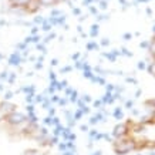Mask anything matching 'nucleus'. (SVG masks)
<instances>
[{"mask_svg":"<svg viewBox=\"0 0 155 155\" xmlns=\"http://www.w3.org/2000/svg\"><path fill=\"white\" fill-rule=\"evenodd\" d=\"M137 150V141L131 137H124L118 138L114 141V151L117 155H127L131 151Z\"/></svg>","mask_w":155,"mask_h":155,"instance_id":"nucleus-1","label":"nucleus"},{"mask_svg":"<svg viewBox=\"0 0 155 155\" xmlns=\"http://www.w3.org/2000/svg\"><path fill=\"white\" fill-rule=\"evenodd\" d=\"M3 120H5L6 124L12 128H20V127H23V125L27 124V115L24 113L17 111V110L13 111V113L7 114V115H5Z\"/></svg>","mask_w":155,"mask_h":155,"instance_id":"nucleus-2","label":"nucleus"},{"mask_svg":"<svg viewBox=\"0 0 155 155\" xmlns=\"http://www.w3.org/2000/svg\"><path fill=\"white\" fill-rule=\"evenodd\" d=\"M128 134H130V124H125V122L117 124V125L113 128V131H111V137H113L114 140L128 137Z\"/></svg>","mask_w":155,"mask_h":155,"instance_id":"nucleus-3","label":"nucleus"},{"mask_svg":"<svg viewBox=\"0 0 155 155\" xmlns=\"http://www.w3.org/2000/svg\"><path fill=\"white\" fill-rule=\"evenodd\" d=\"M16 105H14L13 103H10V101H2L0 103V115L2 117H5V115H7V114L13 113V111H16Z\"/></svg>","mask_w":155,"mask_h":155,"instance_id":"nucleus-4","label":"nucleus"},{"mask_svg":"<svg viewBox=\"0 0 155 155\" xmlns=\"http://www.w3.org/2000/svg\"><path fill=\"white\" fill-rule=\"evenodd\" d=\"M40 7H41L40 0H30L27 3V6L24 7V10H26V13H37L40 10Z\"/></svg>","mask_w":155,"mask_h":155,"instance_id":"nucleus-5","label":"nucleus"},{"mask_svg":"<svg viewBox=\"0 0 155 155\" xmlns=\"http://www.w3.org/2000/svg\"><path fill=\"white\" fill-rule=\"evenodd\" d=\"M7 61H9L10 66H20L21 61H23V56H21V53L20 51H14L9 56V60Z\"/></svg>","mask_w":155,"mask_h":155,"instance_id":"nucleus-6","label":"nucleus"},{"mask_svg":"<svg viewBox=\"0 0 155 155\" xmlns=\"http://www.w3.org/2000/svg\"><path fill=\"white\" fill-rule=\"evenodd\" d=\"M104 114L103 113H97L95 115H93V117L90 118V124L91 125H95V124H98V122H103L104 121Z\"/></svg>","mask_w":155,"mask_h":155,"instance_id":"nucleus-7","label":"nucleus"},{"mask_svg":"<svg viewBox=\"0 0 155 155\" xmlns=\"http://www.w3.org/2000/svg\"><path fill=\"white\" fill-rule=\"evenodd\" d=\"M118 56H121L118 50H113V51H110V53H104V57H107L110 61H115Z\"/></svg>","mask_w":155,"mask_h":155,"instance_id":"nucleus-8","label":"nucleus"},{"mask_svg":"<svg viewBox=\"0 0 155 155\" xmlns=\"http://www.w3.org/2000/svg\"><path fill=\"white\" fill-rule=\"evenodd\" d=\"M20 91L21 93H24V94H36V88H34V85H28V87H21L20 88Z\"/></svg>","mask_w":155,"mask_h":155,"instance_id":"nucleus-9","label":"nucleus"},{"mask_svg":"<svg viewBox=\"0 0 155 155\" xmlns=\"http://www.w3.org/2000/svg\"><path fill=\"white\" fill-rule=\"evenodd\" d=\"M113 117L115 118V120H121L122 117H124V113H122V108L121 107H117L115 110L113 111Z\"/></svg>","mask_w":155,"mask_h":155,"instance_id":"nucleus-10","label":"nucleus"},{"mask_svg":"<svg viewBox=\"0 0 155 155\" xmlns=\"http://www.w3.org/2000/svg\"><path fill=\"white\" fill-rule=\"evenodd\" d=\"M41 7H48V6H54L57 5V0H40Z\"/></svg>","mask_w":155,"mask_h":155,"instance_id":"nucleus-11","label":"nucleus"},{"mask_svg":"<svg viewBox=\"0 0 155 155\" xmlns=\"http://www.w3.org/2000/svg\"><path fill=\"white\" fill-rule=\"evenodd\" d=\"M90 36H91V37H97V36H98V24H93V26H91Z\"/></svg>","mask_w":155,"mask_h":155,"instance_id":"nucleus-12","label":"nucleus"},{"mask_svg":"<svg viewBox=\"0 0 155 155\" xmlns=\"http://www.w3.org/2000/svg\"><path fill=\"white\" fill-rule=\"evenodd\" d=\"M83 115H84V114H83V111H81L80 108H75V111H73V117H74L75 121H77V120H81Z\"/></svg>","mask_w":155,"mask_h":155,"instance_id":"nucleus-13","label":"nucleus"},{"mask_svg":"<svg viewBox=\"0 0 155 155\" xmlns=\"http://www.w3.org/2000/svg\"><path fill=\"white\" fill-rule=\"evenodd\" d=\"M87 50H88V51L98 50V44H97V41H90V43H87Z\"/></svg>","mask_w":155,"mask_h":155,"instance_id":"nucleus-14","label":"nucleus"},{"mask_svg":"<svg viewBox=\"0 0 155 155\" xmlns=\"http://www.w3.org/2000/svg\"><path fill=\"white\" fill-rule=\"evenodd\" d=\"M40 28H41V30H44V31H50V30L53 28V26L48 23V20L46 19V20H44V23L41 24V27H40Z\"/></svg>","mask_w":155,"mask_h":155,"instance_id":"nucleus-15","label":"nucleus"},{"mask_svg":"<svg viewBox=\"0 0 155 155\" xmlns=\"http://www.w3.org/2000/svg\"><path fill=\"white\" fill-rule=\"evenodd\" d=\"M147 70H148V73H150V74H152L155 77V58H154V61H152V63H150V64L147 66Z\"/></svg>","mask_w":155,"mask_h":155,"instance_id":"nucleus-16","label":"nucleus"},{"mask_svg":"<svg viewBox=\"0 0 155 155\" xmlns=\"http://www.w3.org/2000/svg\"><path fill=\"white\" fill-rule=\"evenodd\" d=\"M44 100H46V97H44L43 94H36L34 95V104H41Z\"/></svg>","mask_w":155,"mask_h":155,"instance_id":"nucleus-17","label":"nucleus"},{"mask_svg":"<svg viewBox=\"0 0 155 155\" xmlns=\"http://www.w3.org/2000/svg\"><path fill=\"white\" fill-rule=\"evenodd\" d=\"M44 17H41V16H37V17H34V20H33V23L36 24V26H41L43 23H44Z\"/></svg>","mask_w":155,"mask_h":155,"instance_id":"nucleus-18","label":"nucleus"},{"mask_svg":"<svg viewBox=\"0 0 155 155\" xmlns=\"http://www.w3.org/2000/svg\"><path fill=\"white\" fill-rule=\"evenodd\" d=\"M16 47H17V51L21 53V51H26V50H27V44H26L24 41H21V43H19Z\"/></svg>","mask_w":155,"mask_h":155,"instance_id":"nucleus-19","label":"nucleus"},{"mask_svg":"<svg viewBox=\"0 0 155 155\" xmlns=\"http://www.w3.org/2000/svg\"><path fill=\"white\" fill-rule=\"evenodd\" d=\"M16 77H17V74H16V73H9V77H7V83H9V84H13L14 80H16Z\"/></svg>","mask_w":155,"mask_h":155,"instance_id":"nucleus-20","label":"nucleus"},{"mask_svg":"<svg viewBox=\"0 0 155 155\" xmlns=\"http://www.w3.org/2000/svg\"><path fill=\"white\" fill-rule=\"evenodd\" d=\"M38 154H40V151H38V150H34V148H31V150L24 151L23 155H38Z\"/></svg>","mask_w":155,"mask_h":155,"instance_id":"nucleus-21","label":"nucleus"},{"mask_svg":"<svg viewBox=\"0 0 155 155\" xmlns=\"http://www.w3.org/2000/svg\"><path fill=\"white\" fill-rule=\"evenodd\" d=\"M13 95H14L13 91H6V93H5V97H3V100H5V101H10V100L13 98Z\"/></svg>","mask_w":155,"mask_h":155,"instance_id":"nucleus-22","label":"nucleus"},{"mask_svg":"<svg viewBox=\"0 0 155 155\" xmlns=\"http://www.w3.org/2000/svg\"><path fill=\"white\" fill-rule=\"evenodd\" d=\"M150 51H151V54H152L154 58H155V36H154V38H152V41L150 43Z\"/></svg>","mask_w":155,"mask_h":155,"instance_id":"nucleus-23","label":"nucleus"},{"mask_svg":"<svg viewBox=\"0 0 155 155\" xmlns=\"http://www.w3.org/2000/svg\"><path fill=\"white\" fill-rule=\"evenodd\" d=\"M7 77H9V73H7V71H2V73H0V83L7 81Z\"/></svg>","mask_w":155,"mask_h":155,"instance_id":"nucleus-24","label":"nucleus"},{"mask_svg":"<svg viewBox=\"0 0 155 155\" xmlns=\"http://www.w3.org/2000/svg\"><path fill=\"white\" fill-rule=\"evenodd\" d=\"M37 50H40L43 54H46V53H47V50H46V46H44V43H37Z\"/></svg>","mask_w":155,"mask_h":155,"instance_id":"nucleus-25","label":"nucleus"},{"mask_svg":"<svg viewBox=\"0 0 155 155\" xmlns=\"http://www.w3.org/2000/svg\"><path fill=\"white\" fill-rule=\"evenodd\" d=\"M61 13H63L61 10H58V9H53V10H51V13H50V17H57V16H60Z\"/></svg>","mask_w":155,"mask_h":155,"instance_id":"nucleus-26","label":"nucleus"},{"mask_svg":"<svg viewBox=\"0 0 155 155\" xmlns=\"http://www.w3.org/2000/svg\"><path fill=\"white\" fill-rule=\"evenodd\" d=\"M98 7L101 10H105V9H107V0H100V2H98Z\"/></svg>","mask_w":155,"mask_h":155,"instance_id":"nucleus-27","label":"nucleus"},{"mask_svg":"<svg viewBox=\"0 0 155 155\" xmlns=\"http://www.w3.org/2000/svg\"><path fill=\"white\" fill-rule=\"evenodd\" d=\"M38 30H40L38 26H33V27H31V31H30V36H37Z\"/></svg>","mask_w":155,"mask_h":155,"instance_id":"nucleus-28","label":"nucleus"},{"mask_svg":"<svg viewBox=\"0 0 155 155\" xmlns=\"http://www.w3.org/2000/svg\"><path fill=\"white\" fill-rule=\"evenodd\" d=\"M88 10H90V13L91 14H95V16L98 14V9H97L95 6H88Z\"/></svg>","mask_w":155,"mask_h":155,"instance_id":"nucleus-29","label":"nucleus"},{"mask_svg":"<svg viewBox=\"0 0 155 155\" xmlns=\"http://www.w3.org/2000/svg\"><path fill=\"white\" fill-rule=\"evenodd\" d=\"M138 70H147V63L145 61H140V63H138Z\"/></svg>","mask_w":155,"mask_h":155,"instance_id":"nucleus-30","label":"nucleus"},{"mask_svg":"<svg viewBox=\"0 0 155 155\" xmlns=\"http://www.w3.org/2000/svg\"><path fill=\"white\" fill-rule=\"evenodd\" d=\"M132 107H134V101H132V100H128L127 103H125V108H128V110H132Z\"/></svg>","mask_w":155,"mask_h":155,"instance_id":"nucleus-31","label":"nucleus"},{"mask_svg":"<svg viewBox=\"0 0 155 155\" xmlns=\"http://www.w3.org/2000/svg\"><path fill=\"white\" fill-rule=\"evenodd\" d=\"M103 105H104V104H103V101H101V100H95V101H94V107L95 108H101Z\"/></svg>","mask_w":155,"mask_h":155,"instance_id":"nucleus-32","label":"nucleus"},{"mask_svg":"<svg viewBox=\"0 0 155 155\" xmlns=\"http://www.w3.org/2000/svg\"><path fill=\"white\" fill-rule=\"evenodd\" d=\"M67 103H68V98H60L58 100V105H63V107H64Z\"/></svg>","mask_w":155,"mask_h":155,"instance_id":"nucleus-33","label":"nucleus"},{"mask_svg":"<svg viewBox=\"0 0 155 155\" xmlns=\"http://www.w3.org/2000/svg\"><path fill=\"white\" fill-rule=\"evenodd\" d=\"M140 47H141V48H150V43H148V41H142L141 44H140Z\"/></svg>","mask_w":155,"mask_h":155,"instance_id":"nucleus-34","label":"nucleus"},{"mask_svg":"<svg viewBox=\"0 0 155 155\" xmlns=\"http://www.w3.org/2000/svg\"><path fill=\"white\" fill-rule=\"evenodd\" d=\"M73 13H74L75 16H80V14H81V10L78 9V7H73Z\"/></svg>","mask_w":155,"mask_h":155,"instance_id":"nucleus-35","label":"nucleus"},{"mask_svg":"<svg viewBox=\"0 0 155 155\" xmlns=\"http://www.w3.org/2000/svg\"><path fill=\"white\" fill-rule=\"evenodd\" d=\"M68 71H71V66H66L64 68H61V73H68Z\"/></svg>","mask_w":155,"mask_h":155,"instance_id":"nucleus-36","label":"nucleus"},{"mask_svg":"<svg viewBox=\"0 0 155 155\" xmlns=\"http://www.w3.org/2000/svg\"><path fill=\"white\" fill-rule=\"evenodd\" d=\"M63 155H77V154H75V151H64Z\"/></svg>","mask_w":155,"mask_h":155,"instance_id":"nucleus-37","label":"nucleus"},{"mask_svg":"<svg viewBox=\"0 0 155 155\" xmlns=\"http://www.w3.org/2000/svg\"><path fill=\"white\" fill-rule=\"evenodd\" d=\"M110 41H108V38H103V41H101V46H108Z\"/></svg>","mask_w":155,"mask_h":155,"instance_id":"nucleus-38","label":"nucleus"},{"mask_svg":"<svg viewBox=\"0 0 155 155\" xmlns=\"http://www.w3.org/2000/svg\"><path fill=\"white\" fill-rule=\"evenodd\" d=\"M127 81H128V83H134V84H137V80H135V78H132V77H128Z\"/></svg>","mask_w":155,"mask_h":155,"instance_id":"nucleus-39","label":"nucleus"},{"mask_svg":"<svg viewBox=\"0 0 155 155\" xmlns=\"http://www.w3.org/2000/svg\"><path fill=\"white\" fill-rule=\"evenodd\" d=\"M81 131L88 132V127H87V125H81Z\"/></svg>","mask_w":155,"mask_h":155,"instance_id":"nucleus-40","label":"nucleus"},{"mask_svg":"<svg viewBox=\"0 0 155 155\" xmlns=\"http://www.w3.org/2000/svg\"><path fill=\"white\" fill-rule=\"evenodd\" d=\"M124 38H127V40H128V38H132V34L125 33V34H124Z\"/></svg>","mask_w":155,"mask_h":155,"instance_id":"nucleus-41","label":"nucleus"},{"mask_svg":"<svg viewBox=\"0 0 155 155\" xmlns=\"http://www.w3.org/2000/svg\"><path fill=\"white\" fill-rule=\"evenodd\" d=\"M105 19H107V16H104V14H100V16H98V20H100V21H101V20H105Z\"/></svg>","mask_w":155,"mask_h":155,"instance_id":"nucleus-42","label":"nucleus"},{"mask_svg":"<svg viewBox=\"0 0 155 155\" xmlns=\"http://www.w3.org/2000/svg\"><path fill=\"white\" fill-rule=\"evenodd\" d=\"M57 64H58L57 58H53V60H51V66H57Z\"/></svg>","mask_w":155,"mask_h":155,"instance_id":"nucleus-43","label":"nucleus"},{"mask_svg":"<svg viewBox=\"0 0 155 155\" xmlns=\"http://www.w3.org/2000/svg\"><path fill=\"white\" fill-rule=\"evenodd\" d=\"M120 2H121V5L124 6V7H127L128 6V3H127V0H120Z\"/></svg>","mask_w":155,"mask_h":155,"instance_id":"nucleus-44","label":"nucleus"},{"mask_svg":"<svg viewBox=\"0 0 155 155\" xmlns=\"http://www.w3.org/2000/svg\"><path fill=\"white\" fill-rule=\"evenodd\" d=\"M78 58H80V54H78V53H77V54H74V56H73V60H78Z\"/></svg>","mask_w":155,"mask_h":155,"instance_id":"nucleus-45","label":"nucleus"},{"mask_svg":"<svg viewBox=\"0 0 155 155\" xmlns=\"http://www.w3.org/2000/svg\"><path fill=\"white\" fill-rule=\"evenodd\" d=\"M91 155H101V151H95V152H93Z\"/></svg>","mask_w":155,"mask_h":155,"instance_id":"nucleus-46","label":"nucleus"},{"mask_svg":"<svg viewBox=\"0 0 155 155\" xmlns=\"http://www.w3.org/2000/svg\"><path fill=\"white\" fill-rule=\"evenodd\" d=\"M16 2H17V0H9V3H10V6H13L14 3H16Z\"/></svg>","mask_w":155,"mask_h":155,"instance_id":"nucleus-47","label":"nucleus"},{"mask_svg":"<svg viewBox=\"0 0 155 155\" xmlns=\"http://www.w3.org/2000/svg\"><path fill=\"white\" fill-rule=\"evenodd\" d=\"M3 24H6L5 20H0V26H3Z\"/></svg>","mask_w":155,"mask_h":155,"instance_id":"nucleus-48","label":"nucleus"},{"mask_svg":"<svg viewBox=\"0 0 155 155\" xmlns=\"http://www.w3.org/2000/svg\"><path fill=\"white\" fill-rule=\"evenodd\" d=\"M3 58H5V56H3V54L0 53V60H3Z\"/></svg>","mask_w":155,"mask_h":155,"instance_id":"nucleus-49","label":"nucleus"},{"mask_svg":"<svg viewBox=\"0 0 155 155\" xmlns=\"http://www.w3.org/2000/svg\"><path fill=\"white\" fill-rule=\"evenodd\" d=\"M60 2H67V0H57V3H60Z\"/></svg>","mask_w":155,"mask_h":155,"instance_id":"nucleus-50","label":"nucleus"},{"mask_svg":"<svg viewBox=\"0 0 155 155\" xmlns=\"http://www.w3.org/2000/svg\"><path fill=\"white\" fill-rule=\"evenodd\" d=\"M152 33L155 34V26H154V27H152Z\"/></svg>","mask_w":155,"mask_h":155,"instance_id":"nucleus-51","label":"nucleus"},{"mask_svg":"<svg viewBox=\"0 0 155 155\" xmlns=\"http://www.w3.org/2000/svg\"><path fill=\"white\" fill-rule=\"evenodd\" d=\"M152 118H154V121H155V114H154V117H152Z\"/></svg>","mask_w":155,"mask_h":155,"instance_id":"nucleus-52","label":"nucleus"},{"mask_svg":"<svg viewBox=\"0 0 155 155\" xmlns=\"http://www.w3.org/2000/svg\"><path fill=\"white\" fill-rule=\"evenodd\" d=\"M38 155H44V154H41V152H40V154H38Z\"/></svg>","mask_w":155,"mask_h":155,"instance_id":"nucleus-53","label":"nucleus"}]
</instances>
